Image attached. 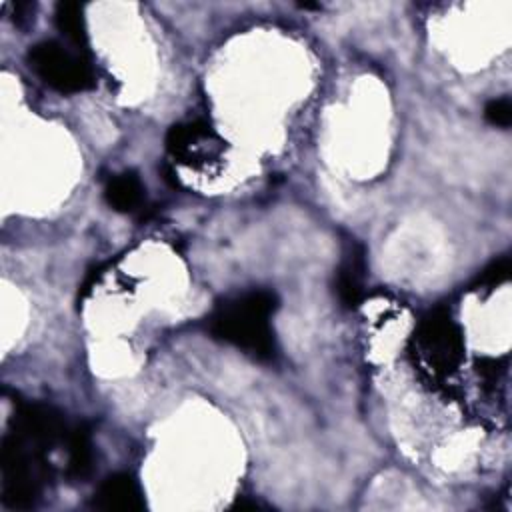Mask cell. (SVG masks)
<instances>
[{
  "label": "cell",
  "mask_w": 512,
  "mask_h": 512,
  "mask_svg": "<svg viewBox=\"0 0 512 512\" xmlns=\"http://www.w3.org/2000/svg\"><path fill=\"white\" fill-rule=\"evenodd\" d=\"M278 300L268 290H252L220 304L210 316V332L256 358H272L276 344L270 318Z\"/></svg>",
  "instance_id": "6da1fadb"
},
{
  "label": "cell",
  "mask_w": 512,
  "mask_h": 512,
  "mask_svg": "<svg viewBox=\"0 0 512 512\" xmlns=\"http://www.w3.org/2000/svg\"><path fill=\"white\" fill-rule=\"evenodd\" d=\"M46 454L26 444L14 432L2 438L0 450V470H2V504L6 508H32L42 486L50 476V466L44 458Z\"/></svg>",
  "instance_id": "7a4b0ae2"
},
{
  "label": "cell",
  "mask_w": 512,
  "mask_h": 512,
  "mask_svg": "<svg viewBox=\"0 0 512 512\" xmlns=\"http://www.w3.org/2000/svg\"><path fill=\"white\" fill-rule=\"evenodd\" d=\"M28 64L42 82L64 94L82 92L94 84L90 62L54 40L34 44L28 50Z\"/></svg>",
  "instance_id": "3957f363"
},
{
  "label": "cell",
  "mask_w": 512,
  "mask_h": 512,
  "mask_svg": "<svg viewBox=\"0 0 512 512\" xmlns=\"http://www.w3.org/2000/svg\"><path fill=\"white\" fill-rule=\"evenodd\" d=\"M68 426L62 414L40 402H18L16 412L12 416V430L26 444L40 452L52 450L58 442H66Z\"/></svg>",
  "instance_id": "277c9868"
},
{
  "label": "cell",
  "mask_w": 512,
  "mask_h": 512,
  "mask_svg": "<svg viewBox=\"0 0 512 512\" xmlns=\"http://www.w3.org/2000/svg\"><path fill=\"white\" fill-rule=\"evenodd\" d=\"M418 342L426 358H430V362L434 364H440L442 368L454 366L462 352L460 332L450 320V316L442 312H434L430 318L422 322Z\"/></svg>",
  "instance_id": "5b68a950"
},
{
  "label": "cell",
  "mask_w": 512,
  "mask_h": 512,
  "mask_svg": "<svg viewBox=\"0 0 512 512\" xmlns=\"http://www.w3.org/2000/svg\"><path fill=\"white\" fill-rule=\"evenodd\" d=\"M94 506L106 512H140L144 508L142 490L128 472H116L104 478L94 494Z\"/></svg>",
  "instance_id": "8992f818"
},
{
  "label": "cell",
  "mask_w": 512,
  "mask_h": 512,
  "mask_svg": "<svg viewBox=\"0 0 512 512\" xmlns=\"http://www.w3.org/2000/svg\"><path fill=\"white\" fill-rule=\"evenodd\" d=\"M68 446V478L84 480L92 470L94 450H92V432L88 424L78 422L68 430L66 436Z\"/></svg>",
  "instance_id": "52a82bcc"
},
{
  "label": "cell",
  "mask_w": 512,
  "mask_h": 512,
  "mask_svg": "<svg viewBox=\"0 0 512 512\" xmlns=\"http://www.w3.org/2000/svg\"><path fill=\"white\" fill-rule=\"evenodd\" d=\"M104 198L116 212H134L144 200V186L134 172H122L106 184Z\"/></svg>",
  "instance_id": "ba28073f"
},
{
  "label": "cell",
  "mask_w": 512,
  "mask_h": 512,
  "mask_svg": "<svg viewBox=\"0 0 512 512\" xmlns=\"http://www.w3.org/2000/svg\"><path fill=\"white\" fill-rule=\"evenodd\" d=\"M362 278H364V258L360 250L346 254L344 262L336 274V292L344 306L354 308L362 300Z\"/></svg>",
  "instance_id": "9c48e42d"
},
{
  "label": "cell",
  "mask_w": 512,
  "mask_h": 512,
  "mask_svg": "<svg viewBox=\"0 0 512 512\" xmlns=\"http://www.w3.org/2000/svg\"><path fill=\"white\" fill-rule=\"evenodd\" d=\"M56 28L58 32L72 42L74 46H86L88 32H86V20H84V8L76 2H60L56 6Z\"/></svg>",
  "instance_id": "30bf717a"
},
{
  "label": "cell",
  "mask_w": 512,
  "mask_h": 512,
  "mask_svg": "<svg viewBox=\"0 0 512 512\" xmlns=\"http://www.w3.org/2000/svg\"><path fill=\"white\" fill-rule=\"evenodd\" d=\"M208 134H210V130H208V126L202 124V122L174 124V126L168 130V134H166V148H168L174 156H178V154L188 152V148H190L196 140H200V138H204V136H208Z\"/></svg>",
  "instance_id": "8fae6325"
},
{
  "label": "cell",
  "mask_w": 512,
  "mask_h": 512,
  "mask_svg": "<svg viewBox=\"0 0 512 512\" xmlns=\"http://www.w3.org/2000/svg\"><path fill=\"white\" fill-rule=\"evenodd\" d=\"M484 118L492 126L508 128L512 124V102L510 98H494L484 106Z\"/></svg>",
  "instance_id": "7c38bea8"
},
{
  "label": "cell",
  "mask_w": 512,
  "mask_h": 512,
  "mask_svg": "<svg viewBox=\"0 0 512 512\" xmlns=\"http://www.w3.org/2000/svg\"><path fill=\"white\" fill-rule=\"evenodd\" d=\"M508 272H510V262H508V258L496 260V262H492V266H488V268L484 270L480 282H482L484 286H496V284H500L502 280H506Z\"/></svg>",
  "instance_id": "4fadbf2b"
},
{
  "label": "cell",
  "mask_w": 512,
  "mask_h": 512,
  "mask_svg": "<svg viewBox=\"0 0 512 512\" xmlns=\"http://www.w3.org/2000/svg\"><path fill=\"white\" fill-rule=\"evenodd\" d=\"M30 14H34V4H16L14 6V22L16 24H22V22H32L34 20V16H30Z\"/></svg>",
  "instance_id": "5bb4252c"
}]
</instances>
